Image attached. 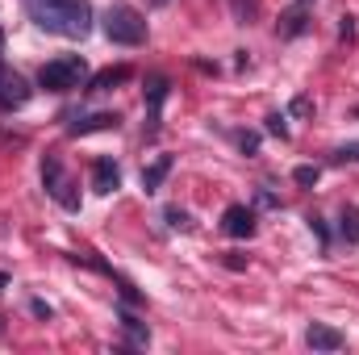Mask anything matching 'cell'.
Listing matches in <instances>:
<instances>
[{
	"label": "cell",
	"instance_id": "6da1fadb",
	"mask_svg": "<svg viewBox=\"0 0 359 355\" xmlns=\"http://www.w3.org/2000/svg\"><path fill=\"white\" fill-rule=\"evenodd\" d=\"M29 17L38 29L59 38H88L92 34V0H29Z\"/></svg>",
	"mask_w": 359,
	"mask_h": 355
},
{
	"label": "cell",
	"instance_id": "7a4b0ae2",
	"mask_svg": "<svg viewBox=\"0 0 359 355\" xmlns=\"http://www.w3.org/2000/svg\"><path fill=\"white\" fill-rule=\"evenodd\" d=\"M100 29H104V38H109L113 46H142V42H147V21H142V13L130 8V4H109Z\"/></svg>",
	"mask_w": 359,
	"mask_h": 355
},
{
	"label": "cell",
	"instance_id": "3957f363",
	"mask_svg": "<svg viewBox=\"0 0 359 355\" xmlns=\"http://www.w3.org/2000/svg\"><path fill=\"white\" fill-rule=\"evenodd\" d=\"M84 76H88L84 55H59V59L42 63L38 84H42L46 92H72V88H80V84H84Z\"/></svg>",
	"mask_w": 359,
	"mask_h": 355
},
{
	"label": "cell",
	"instance_id": "277c9868",
	"mask_svg": "<svg viewBox=\"0 0 359 355\" xmlns=\"http://www.w3.org/2000/svg\"><path fill=\"white\" fill-rule=\"evenodd\" d=\"M42 188H46V196L59 201L67 213H80V192H76V184L67 180L59 155H42Z\"/></svg>",
	"mask_w": 359,
	"mask_h": 355
},
{
	"label": "cell",
	"instance_id": "5b68a950",
	"mask_svg": "<svg viewBox=\"0 0 359 355\" xmlns=\"http://www.w3.org/2000/svg\"><path fill=\"white\" fill-rule=\"evenodd\" d=\"M29 96H34L29 80L0 63V109H21V105H29Z\"/></svg>",
	"mask_w": 359,
	"mask_h": 355
},
{
	"label": "cell",
	"instance_id": "8992f818",
	"mask_svg": "<svg viewBox=\"0 0 359 355\" xmlns=\"http://www.w3.org/2000/svg\"><path fill=\"white\" fill-rule=\"evenodd\" d=\"M309 8H313V0H292V4L280 13V21H276V38H284V42L301 38V34L309 29Z\"/></svg>",
	"mask_w": 359,
	"mask_h": 355
},
{
	"label": "cell",
	"instance_id": "52a82bcc",
	"mask_svg": "<svg viewBox=\"0 0 359 355\" xmlns=\"http://www.w3.org/2000/svg\"><path fill=\"white\" fill-rule=\"evenodd\" d=\"M142 92H147V121H151L147 134H155V130H159V109H163V100H168V92H172V80L155 72V76H147V88Z\"/></svg>",
	"mask_w": 359,
	"mask_h": 355
},
{
	"label": "cell",
	"instance_id": "ba28073f",
	"mask_svg": "<svg viewBox=\"0 0 359 355\" xmlns=\"http://www.w3.org/2000/svg\"><path fill=\"white\" fill-rule=\"evenodd\" d=\"M222 230H226L230 239H251V234H255V209H251V205H230V209L222 213Z\"/></svg>",
	"mask_w": 359,
	"mask_h": 355
},
{
	"label": "cell",
	"instance_id": "9c48e42d",
	"mask_svg": "<svg viewBox=\"0 0 359 355\" xmlns=\"http://www.w3.org/2000/svg\"><path fill=\"white\" fill-rule=\"evenodd\" d=\"M305 347H309V351H343L347 339H343L334 326H326V322H309V326H305Z\"/></svg>",
	"mask_w": 359,
	"mask_h": 355
},
{
	"label": "cell",
	"instance_id": "30bf717a",
	"mask_svg": "<svg viewBox=\"0 0 359 355\" xmlns=\"http://www.w3.org/2000/svg\"><path fill=\"white\" fill-rule=\"evenodd\" d=\"M92 188H96L100 196H109V192L121 188V168H117L109 155H100V159L92 163Z\"/></svg>",
	"mask_w": 359,
	"mask_h": 355
},
{
	"label": "cell",
	"instance_id": "8fae6325",
	"mask_svg": "<svg viewBox=\"0 0 359 355\" xmlns=\"http://www.w3.org/2000/svg\"><path fill=\"white\" fill-rule=\"evenodd\" d=\"M117 113H92V117H80V121H72L67 126V134L72 138H84V134H100V130H117Z\"/></svg>",
	"mask_w": 359,
	"mask_h": 355
},
{
	"label": "cell",
	"instance_id": "7c38bea8",
	"mask_svg": "<svg viewBox=\"0 0 359 355\" xmlns=\"http://www.w3.org/2000/svg\"><path fill=\"white\" fill-rule=\"evenodd\" d=\"M172 168H176V159H172V155H155V159L142 168V188H147V192H159V188H163V180L172 176Z\"/></svg>",
	"mask_w": 359,
	"mask_h": 355
},
{
	"label": "cell",
	"instance_id": "4fadbf2b",
	"mask_svg": "<svg viewBox=\"0 0 359 355\" xmlns=\"http://www.w3.org/2000/svg\"><path fill=\"white\" fill-rule=\"evenodd\" d=\"M126 80H130V67H126V63H121V67H104V72L92 76L88 92H113L117 84H126Z\"/></svg>",
	"mask_w": 359,
	"mask_h": 355
},
{
	"label": "cell",
	"instance_id": "5bb4252c",
	"mask_svg": "<svg viewBox=\"0 0 359 355\" xmlns=\"http://www.w3.org/2000/svg\"><path fill=\"white\" fill-rule=\"evenodd\" d=\"M117 318H121V330L130 335V347H147V343H151V330H147V326H142V322L126 309V305L117 309Z\"/></svg>",
	"mask_w": 359,
	"mask_h": 355
},
{
	"label": "cell",
	"instance_id": "9a60e30c",
	"mask_svg": "<svg viewBox=\"0 0 359 355\" xmlns=\"http://www.w3.org/2000/svg\"><path fill=\"white\" fill-rule=\"evenodd\" d=\"M339 234H343V243H359V205H343V213H339Z\"/></svg>",
	"mask_w": 359,
	"mask_h": 355
},
{
	"label": "cell",
	"instance_id": "2e32d148",
	"mask_svg": "<svg viewBox=\"0 0 359 355\" xmlns=\"http://www.w3.org/2000/svg\"><path fill=\"white\" fill-rule=\"evenodd\" d=\"M230 17H234L238 25L259 21V0H230Z\"/></svg>",
	"mask_w": 359,
	"mask_h": 355
},
{
	"label": "cell",
	"instance_id": "e0dca14e",
	"mask_svg": "<svg viewBox=\"0 0 359 355\" xmlns=\"http://www.w3.org/2000/svg\"><path fill=\"white\" fill-rule=\"evenodd\" d=\"M330 163H334V168H343V163H359V142L334 147V151H330Z\"/></svg>",
	"mask_w": 359,
	"mask_h": 355
},
{
	"label": "cell",
	"instance_id": "ac0fdd59",
	"mask_svg": "<svg viewBox=\"0 0 359 355\" xmlns=\"http://www.w3.org/2000/svg\"><path fill=\"white\" fill-rule=\"evenodd\" d=\"M234 142H238V151H243L247 159H251V155H259V134H255V130H238V134H234Z\"/></svg>",
	"mask_w": 359,
	"mask_h": 355
},
{
	"label": "cell",
	"instance_id": "d6986e66",
	"mask_svg": "<svg viewBox=\"0 0 359 355\" xmlns=\"http://www.w3.org/2000/svg\"><path fill=\"white\" fill-rule=\"evenodd\" d=\"M318 176H322V168H318V163H301V168L292 172V180H297L301 188H313V184H318Z\"/></svg>",
	"mask_w": 359,
	"mask_h": 355
},
{
	"label": "cell",
	"instance_id": "ffe728a7",
	"mask_svg": "<svg viewBox=\"0 0 359 355\" xmlns=\"http://www.w3.org/2000/svg\"><path fill=\"white\" fill-rule=\"evenodd\" d=\"M163 222H168V230H188V226H192L180 205H168V209H163Z\"/></svg>",
	"mask_w": 359,
	"mask_h": 355
},
{
	"label": "cell",
	"instance_id": "44dd1931",
	"mask_svg": "<svg viewBox=\"0 0 359 355\" xmlns=\"http://www.w3.org/2000/svg\"><path fill=\"white\" fill-rule=\"evenodd\" d=\"M305 222H309V230H313V234H318V243H322V251H330V226H326V222H322V217H318V213H309V217H305Z\"/></svg>",
	"mask_w": 359,
	"mask_h": 355
},
{
	"label": "cell",
	"instance_id": "7402d4cb",
	"mask_svg": "<svg viewBox=\"0 0 359 355\" xmlns=\"http://www.w3.org/2000/svg\"><path fill=\"white\" fill-rule=\"evenodd\" d=\"M268 134H276L280 142L288 138V117H284V113H268Z\"/></svg>",
	"mask_w": 359,
	"mask_h": 355
},
{
	"label": "cell",
	"instance_id": "603a6c76",
	"mask_svg": "<svg viewBox=\"0 0 359 355\" xmlns=\"http://www.w3.org/2000/svg\"><path fill=\"white\" fill-rule=\"evenodd\" d=\"M288 113H292V117H309V113H313V100H309V96H292Z\"/></svg>",
	"mask_w": 359,
	"mask_h": 355
},
{
	"label": "cell",
	"instance_id": "cb8c5ba5",
	"mask_svg": "<svg viewBox=\"0 0 359 355\" xmlns=\"http://www.w3.org/2000/svg\"><path fill=\"white\" fill-rule=\"evenodd\" d=\"M339 38H343V42H351V38H355V17H343V25H339Z\"/></svg>",
	"mask_w": 359,
	"mask_h": 355
},
{
	"label": "cell",
	"instance_id": "d4e9b609",
	"mask_svg": "<svg viewBox=\"0 0 359 355\" xmlns=\"http://www.w3.org/2000/svg\"><path fill=\"white\" fill-rule=\"evenodd\" d=\"M255 201H259L264 209H276V205H280V201H276V192H268V188H259V192H255Z\"/></svg>",
	"mask_w": 359,
	"mask_h": 355
},
{
	"label": "cell",
	"instance_id": "484cf974",
	"mask_svg": "<svg viewBox=\"0 0 359 355\" xmlns=\"http://www.w3.org/2000/svg\"><path fill=\"white\" fill-rule=\"evenodd\" d=\"M29 309H34L38 318H50V305H46V301H29Z\"/></svg>",
	"mask_w": 359,
	"mask_h": 355
},
{
	"label": "cell",
	"instance_id": "4316f807",
	"mask_svg": "<svg viewBox=\"0 0 359 355\" xmlns=\"http://www.w3.org/2000/svg\"><path fill=\"white\" fill-rule=\"evenodd\" d=\"M147 4H151V8H163V4H172V0H147Z\"/></svg>",
	"mask_w": 359,
	"mask_h": 355
},
{
	"label": "cell",
	"instance_id": "83f0119b",
	"mask_svg": "<svg viewBox=\"0 0 359 355\" xmlns=\"http://www.w3.org/2000/svg\"><path fill=\"white\" fill-rule=\"evenodd\" d=\"M4 284H8V276H4V272H0V293H4Z\"/></svg>",
	"mask_w": 359,
	"mask_h": 355
},
{
	"label": "cell",
	"instance_id": "f1b7e54d",
	"mask_svg": "<svg viewBox=\"0 0 359 355\" xmlns=\"http://www.w3.org/2000/svg\"><path fill=\"white\" fill-rule=\"evenodd\" d=\"M0 46H4V34H0Z\"/></svg>",
	"mask_w": 359,
	"mask_h": 355
},
{
	"label": "cell",
	"instance_id": "f546056e",
	"mask_svg": "<svg viewBox=\"0 0 359 355\" xmlns=\"http://www.w3.org/2000/svg\"><path fill=\"white\" fill-rule=\"evenodd\" d=\"M355 117H359V105H355Z\"/></svg>",
	"mask_w": 359,
	"mask_h": 355
},
{
	"label": "cell",
	"instance_id": "4dcf8cb0",
	"mask_svg": "<svg viewBox=\"0 0 359 355\" xmlns=\"http://www.w3.org/2000/svg\"><path fill=\"white\" fill-rule=\"evenodd\" d=\"M0 335H4V330H0Z\"/></svg>",
	"mask_w": 359,
	"mask_h": 355
}]
</instances>
